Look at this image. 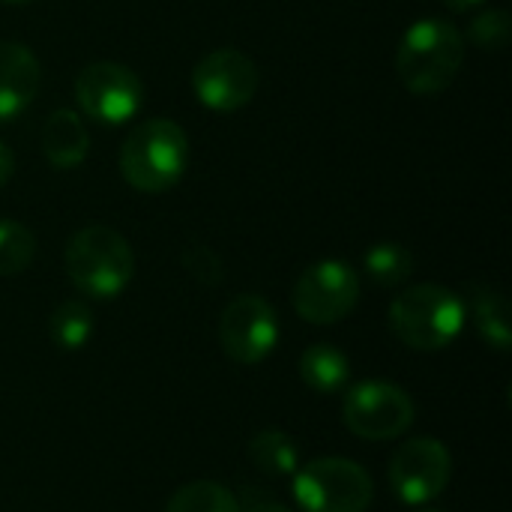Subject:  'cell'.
<instances>
[{
  "instance_id": "6da1fadb",
  "label": "cell",
  "mask_w": 512,
  "mask_h": 512,
  "mask_svg": "<svg viewBox=\"0 0 512 512\" xmlns=\"http://www.w3.org/2000/svg\"><path fill=\"white\" fill-rule=\"evenodd\" d=\"M462 63H465V39L459 27L447 18L414 21L396 48L399 81L417 96L444 93L456 81Z\"/></svg>"
},
{
  "instance_id": "7a4b0ae2",
  "label": "cell",
  "mask_w": 512,
  "mask_h": 512,
  "mask_svg": "<svg viewBox=\"0 0 512 512\" xmlns=\"http://www.w3.org/2000/svg\"><path fill=\"white\" fill-rule=\"evenodd\" d=\"M186 165H189L186 129L168 117H153L138 123L120 147V174L132 189L144 195H162L171 186H177Z\"/></svg>"
},
{
  "instance_id": "3957f363",
  "label": "cell",
  "mask_w": 512,
  "mask_h": 512,
  "mask_svg": "<svg viewBox=\"0 0 512 512\" xmlns=\"http://www.w3.org/2000/svg\"><path fill=\"white\" fill-rule=\"evenodd\" d=\"M69 282L93 300L120 297L135 276V255L126 237L108 225H87L75 231L63 252Z\"/></svg>"
},
{
  "instance_id": "277c9868",
  "label": "cell",
  "mask_w": 512,
  "mask_h": 512,
  "mask_svg": "<svg viewBox=\"0 0 512 512\" xmlns=\"http://www.w3.org/2000/svg\"><path fill=\"white\" fill-rule=\"evenodd\" d=\"M465 300L435 282L405 288L390 306V327L414 351H441L465 330Z\"/></svg>"
},
{
  "instance_id": "5b68a950",
  "label": "cell",
  "mask_w": 512,
  "mask_h": 512,
  "mask_svg": "<svg viewBox=\"0 0 512 512\" xmlns=\"http://www.w3.org/2000/svg\"><path fill=\"white\" fill-rule=\"evenodd\" d=\"M291 477L294 501L303 512H366L375 495L369 471L342 456L315 459Z\"/></svg>"
},
{
  "instance_id": "8992f818",
  "label": "cell",
  "mask_w": 512,
  "mask_h": 512,
  "mask_svg": "<svg viewBox=\"0 0 512 512\" xmlns=\"http://www.w3.org/2000/svg\"><path fill=\"white\" fill-rule=\"evenodd\" d=\"M360 300V276L351 264L339 258H324L309 264L291 294L297 315L309 324H339L354 312Z\"/></svg>"
},
{
  "instance_id": "52a82bcc",
  "label": "cell",
  "mask_w": 512,
  "mask_h": 512,
  "mask_svg": "<svg viewBox=\"0 0 512 512\" xmlns=\"http://www.w3.org/2000/svg\"><path fill=\"white\" fill-rule=\"evenodd\" d=\"M75 102L90 120L123 126L141 111L144 84L129 66L114 63V60H99L78 72Z\"/></svg>"
},
{
  "instance_id": "ba28073f",
  "label": "cell",
  "mask_w": 512,
  "mask_h": 512,
  "mask_svg": "<svg viewBox=\"0 0 512 512\" xmlns=\"http://www.w3.org/2000/svg\"><path fill=\"white\" fill-rule=\"evenodd\" d=\"M345 426L366 441H393L414 423L411 396L390 381H363L348 390L342 405Z\"/></svg>"
},
{
  "instance_id": "9c48e42d",
  "label": "cell",
  "mask_w": 512,
  "mask_h": 512,
  "mask_svg": "<svg viewBox=\"0 0 512 512\" xmlns=\"http://www.w3.org/2000/svg\"><path fill=\"white\" fill-rule=\"evenodd\" d=\"M192 90L201 105L219 114L246 108L258 93V66L237 48H216L192 69Z\"/></svg>"
},
{
  "instance_id": "30bf717a",
  "label": "cell",
  "mask_w": 512,
  "mask_h": 512,
  "mask_svg": "<svg viewBox=\"0 0 512 512\" xmlns=\"http://www.w3.org/2000/svg\"><path fill=\"white\" fill-rule=\"evenodd\" d=\"M279 342V315L258 294L234 297L219 318V345L222 351L243 366L261 363L273 354Z\"/></svg>"
},
{
  "instance_id": "8fae6325",
  "label": "cell",
  "mask_w": 512,
  "mask_h": 512,
  "mask_svg": "<svg viewBox=\"0 0 512 512\" xmlns=\"http://www.w3.org/2000/svg\"><path fill=\"white\" fill-rule=\"evenodd\" d=\"M453 456L435 438H414L390 459V486L408 507L432 504L450 483Z\"/></svg>"
},
{
  "instance_id": "7c38bea8",
  "label": "cell",
  "mask_w": 512,
  "mask_h": 512,
  "mask_svg": "<svg viewBox=\"0 0 512 512\" xmlns=\"http://www.w3.org/2000/svg\"><path fill=\"white\" fill-rule=\"evenodd\" d=\"M42 66L21 42H0V123L21 117L39 93Z\"/></svg>"
},
{
  "instance_id": "4fadbf2b",
  "label": "cell",
  "mask_w": 512,
  "mask_h": 512,
  "mask_svg": "<svg viewBox=\"0 0 512 512\" xmlns=\"http://www.w3.org/2000/svg\"><path fill=\"white\" fill-rule=\"evenodd\" d=\"M39 141H42L45 159L60 171L81 165L87 159V150H90L87 126L81 123V114L69 111V108H57L45 117Z\"/></svg>"
},
{
  "instance_id": "5bb4252c",
  "label": "cell",
  "mask_w": 512,
  "mask_h": 512,
  "mask_svg": "<svg viewBox=\"0 0 512 512\" xmlns=\"http://www.w3.org/2000/svg\"><path fill=\"white\" fill-rule=\"evenodd\" d=\"M300 378L315 393H339L351 378V360L336 345H309L300 357Z\"/></svg>"
},
{
  "instance_id": "9a60e30c",
  "label": "cell",
  "mask_w": 512,
  "mask_h": 512,
  "mask_svg": "<svg viewBox=\"0 0 512 512\" xmlns=\"http://www.w3.org/2000/svg\"><path fill=\"white\" fill-rule=\"evenodd\" d=\"M471 312L477 321V330L483 342L501 354L512 348V327H510V306L501 291L489 285H474L471 288Z\"/></svg>"
},
{
  "instance_id": "2e32d148",
  "label": "cell",
  "mask_w": 512,
  "mask_h": 512,
  "mask_svg": "<svg viewBox=\"0 0 512 512\" xmlns=\"http://www.w3.org/2000/svg\"><path fill=\"white\" fill-rule=\"evenodd\" d=\"M249 459L258 471L270 477H291L300 468V450L297 441L288 432L279 429H264L249 441Z\"/></svg>"
},
{
  "instance_id": "e0dca14e",
  "label": "cell",
  "mask_w": 512,
  "mask_h": 512,
  "mask_svg": "<svg viewBox=\"0 0 512 512\" xmlns=\"http://www.w3.org/2000/svg\"><path fill=\"white\" fill-rule=\"evenodd\" d=\"M363 267L369 273V279L381 288H396L402 282H408V276L414 273V255L393 240H381L375 246L366 249L363 255Z\"/></svg>"
},
{
  "instance_id": "ac0fdd59",
  "label": "cell",
  "mask_w": 512,
  "mask_h": 512,
  "mask_svg": "<svg viewBox=\"0 0 512 512\" xmlns=\"http://www.w3.org/2000/svg\"><path fill=\"white\" fill-rule=\"evenodd\" d=\"M165 512H240V504L222 483L195 480L168 498Z\"/></svg>"
},
{
  "instance_id": "d6986e66",
  "label": "cell",
  "mask_w": 512,
  "mask_h": 512,
  "mask_svg": "<svg viewBox=\"0 0 512 512\" xmlns=\"http://www.w3.org/2000/svg\"><path fill=\"white\" fill-rule=\"evenodd\" d=\"M51 342L63 351H78L93 336V312L81 300H66L51 315Z\"/></svg>"
},
{
  "instance_id": "ffe728a7",
  "label": "cell",
  "mask_w": 512,
  "mask_h": 512,
  "mask_svg": "<svg viewBox=\"0 0 512 512\" xmlns=\"http://www.w3.org/2000/svg\"><path fill=\"white\" fill-rule=\"evenodd\" d=\"M36 258V237L15 219H0V276L24 273Z\"/></svg>"
},
{
  "instance_id": "44dd1931",
  "label": "cell",
  "mask_w": 512,
  "mask_h": 512,
  "mask_svg": "<svg viewBox=\"0 0 512 512\" xmlns=\"http://www.w3.org/2000/svg\"><path fill=\"white\" fill-rule=\"evenodd\" d=\"M510 33L512 21L507 9H486V12H480V15L471 21V27H468L471 42H474L477 48H483V51H501V48H507Z\"/></svg>"
},
{
  "instance_id": "7402d4cb",
  "label": "cell",
  "mask_w": 512,
  "mask_h": 512,
  "mask_svg": "<svg viewBox=\"0 0 512 512\" xmlns=\"http://www.w3.org/2000/svg\"><path fill=\"white\" fill-rule=\"evenodd\" d=\"M183 267H186L189 276L198 279L201 285H219V282H222V273H225L219 255H216L210 246H204V243H189V246L183 249Z\"/></svg>"
},
{
  "instance_id": "603a6c76",
  "label": "cell",
  "mask_w": 512,
  "mask_h": 512,
  "mask_svg": "<svg viewBox=\"0 0 512 512\" xmlns=\"http://www.w3.org/2000/svg\"><path fill=\"white\" fill-rule=\"evenodd\" d=\"M240 512H291L285 504H279V501H270V498H258V495H252V498H246V504L240 507Z\"/></svg>"
},
{
  "instance_id": "cb8c5ba5",
  "label": "cell",
  "mask_w": 512,
  "mask_h": 512,
  "mask_svg": "<svg viewBox=\"0 0 512 512\" xmlns=\"http://www.w3.org/2000/svg\"><path fill=\"white\" fill-rule=\"evenodd\" d=\"M12 171H15V156H12V150L0 141V186L9 183Z\"/></svg>"
},
{
  "instance_id": "d4e9b609",
  "label": "cell",
  "mask_w": 512,
  "mask_h": 512,
  "mask_svg": "<svg viewBox=\"0 0 512 512\" xmlns=\"http://www.w3.org/2000/svg\"><path fill=\"white\" fill-rule=\"evenodd\" d=\"M447 9H453V12H468V9H477V6H483L486 0H441Z\"/></svg>"
},
{
  "instance_id": "484cf974",
  "label": "cell",
  "mask_w": 512,
  "mask_h": 512,
  "mask_svg": "<svg viewBox=\"0 0 512 512\" xmlns=\"http://www.w3.org/2000/svg\"><path fill=\"white\" fill-rule=\"evenodd\" d=\"M0 3H9V6H21V3H33V0H0Z\"/></svg>"
},
{
  "instance_id": "4316f807",
  "label": "cell",
  "mask_w": 512,
  "mask_h": 512,
  "mask_svg": "<svg viewBox=\"0 0 512 512\" xmlns=\"http://www.w3.org/2000/svg\"><path fill=\"white\" fill-rule=\"evenodd\" d=\"M426 512H444V510H426Z\"/></svg>"
}]
</instances>
